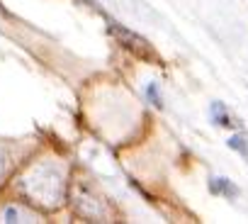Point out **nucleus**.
I'll use <instances>...</instances> for the list:
<instances>
[{
    "label": "nucleus",
    "mask_w": 248,
    "mask_h": 224,
    "mask_svg": "<svg viewBox=\"0 0 248 224\" xmlns=\"http://www.w3.org/2000/svg\"><path fill=\"white\" fill-rule=\"evenodd\" d=\"M22 185L32 200H37L46 207H54L63 200V173L51 163H42V166L32 168Z\"/></svg>",
    "instance_id": "1"
},
{
    "label": "nucleus",
    "mask_w": 248,
    "mask_h": 224,
    "mask_svg": "<svg viewBox=\"0 0 248 224\" xmlns=\"http://www.w3.org/2000/svg\"><path fill=\"white\" fill-rule=\"evenodd\" d=\"M107 30L124 44V47H132L134 51H139V54H144L146 51V42L139 37V34H134V32H129V30H124L119 22H114V20H107Z\"/></svg>",
    "instance_id": "2"
},
{
    "label": "nucleus",
    "mask_w": 248,
    "mask_h": 224,
    "mask_svg": "<svg viewBox=\"0 0 248 224\" xmlns=\"http://www.w3.org/2000/svg\"><path fill=\"white\" fill-rule=\"evenodd\" d=\"M209 117H212V122H214L217 127H221V129H226V127H233V125H236V122H233V117L229 115L226 105H224V102H219V100H214V102L209 105Z\"/></svg>",
    "instance_id": "3"
},
{
    "label": "nucleus",
    "mask_w": 248,
    "mask_h": 224,
    "mask_svg": "<svg viewBox=\"0 0 248 224\" xmlns=\"http://www.w3.org/2000/svg\"><path fill=\"white\" fill-rule=\"evenodd\" d=\"M209 190H212L214 195L226 197V200H233V197H238V192H241L229 178H212V180H209Z\"/></svg>",
    "instance_id": "4"
},
{
    "label": "nucleus",
    "mask_w": 248,
    "mask_h": 224,
    "mask_svg": "<svg viewBox=\"0 0 248 224\" xmlns=\"http://www.w3.org/2000/svg\"><path fill=\"white\" fill-rule=\"evenodd\" d=\"M0 222H34V214L22 209L20 205H8L0 212Z\"/></svg>",
    "instance_id": "5"
},
{
    "label": "nucleus",
    "mask_w": 248,
    "mask_h": 224,
    "mask_svg": "<svg viewBox=\"0 0 248 224\" xmlns=\"http://www.w3.org/2000/svg\"><path fill=\"white\" fill-rule=\"evenodd\" d=\"M226 146H229L231 151L241 154V156L248 161V134H233V137H229Z\"/></svg>",
    "instance_id": "6"
},
{
    "label": "nucleus",
    "mask_w": 248,
    "mask_h": 224,
    "mask_svg": "<svg viewBox=\"0 0 248 224\" xmlns=\"http://www.w3.org/2000/svg\"><path fill=\"white\" fill-rule=\"evenodd\" d=\"M146 100H149V102H151L156 110H161V107H163V97H161L158 83H154V80H151V83L146 85Z\"/></svg>",
    "instance_id": "7"
},
{
    "label": "nucleus",
    "mask_w": 248,
    "mask_h": 224,
    "mask_svg": "<svg viewBox=\"0 0 248 224\" xmlns=\"http://www.w3.org/2000/svg\"><path fill=\"white\" fill-rule=\"evenodd\" d=\"M8 163H10V161H8V154H5L3 149H0V178L5 176V171H8Z\"/></svg>",
    "instance_id": "8"
}]
</instances>
